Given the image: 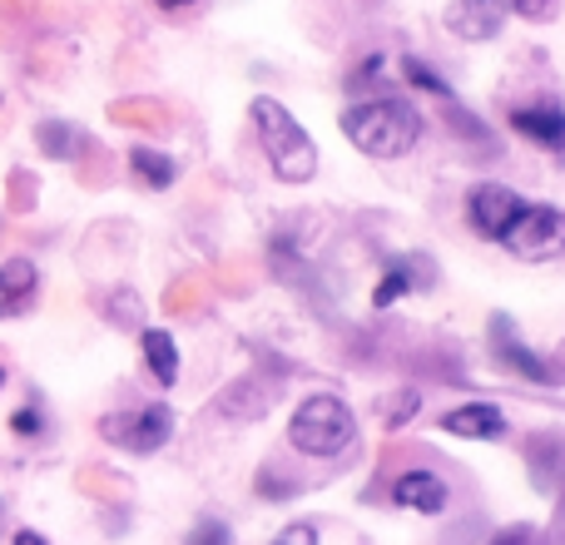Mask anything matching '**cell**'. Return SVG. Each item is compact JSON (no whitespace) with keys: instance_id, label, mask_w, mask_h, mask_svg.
<instances>
[{"instance_id":"obj_1","label":"cell","mask_w":565,"mask_h":545,"mask_svg":"<svg viewBox=\"0 0 565 545\" xmlns=\"http://www.w3.org/2000/svg\"><path fill=\"white\" fill-rule=\"evenodd\" d=\"M342 135L362 149L367 159H402L412 154L422 135V115L397 95H382V99H367V105H352L342 115Z\"/></svg>"},{"instance_id":"obj_2","label":"cell","mask_w":565,"mask_h":545,"mask_svg":"<svg viewBox=\"0 0 565 545\" xmlns=\"http://www.w3.org/2000/svg\"><path fill=\"white\" fill-rule=\"evenodd\" d=\"M248 115H254V129H258V145H264V154H268V169H274L282 184H308V179L318 174V145H312L308 129H302L298 119L268 95H258L254 105H248Z\"/></svg>"},{"instance_id":"obj_3","label":"cell","mask_w":565,"mask_h":545,"mask_svg":"<svg viewBox=\"0 0 565 545\" xmlns=\"http://www.w3.org/2000/svg\"><path fill=\"white\" fill-rule=\"evenodd\" d=\"M352 437H358V417H352L348 402L328 397V392L298 402V412L288 421V441L302 457H338V451L352 447Z\"/></svg>"},{"instance_id":"obj_4","label":"cell","mask_w":565,"mask_h":545,"mask_svg":"<svg viewBox=\"0 0 565 545\" xmlns=\"http://www.w3.org/2000/svg\"><path fill=\"white\" fill-rule=\"evenodd\" d=\"M501 244H507L516 258H526V264L556 258V254H565V214L551 204H521V214L511 218Z\"/></svg>"},{"instance_id":"obj_5","label":"cell","mask_w":565,"mask_h":545,"mask_svg":"<svg viewBox=\"0 0 565 545\" xmlns=\"http://www.w3.org/2000/svg\"><path fill=\"white\" fill-rule=\"evenodd\" d=\"M169 431H174V412L159 407V402L139 412H109V417H99V437L119 451H135V457L159 451L169 441Z\"/></svg>"},{"instance_id":"obj_6","label":"cell","mask_w":565,"mask_h":545,"mask_svg":"<svg viewBox=\"0 0 565 545\" xmlns=\"http://www.w3.org/2000/svg\"><path fill=\"white\" fill-rule=\"evenodd\" d=\"M467 214H471V224H477L481 234L501 244V234L511 228V218L521 214V194H516V189H507V184H477V189H471Z\"/></svg>"},{"instance_id":"obj_7","label":"cell","mask_w":565,"mask_h":545,"mask_svg":"<svg viewBox=\"0 0 565 545\" xmlns=\"http://www.w3.org/2000/svg\"><path fill=\"white\" fill-rule=\"evenodd\" d=\"M511 15V0H457L447 10V25L457 30L461 40H491Z\"/></svg>"},{"instance_id":"obj_8","label":"cell","mask_w":565,"mask_h":545,"mask_svg":"<svg viewBox=\"0 0 565 545\" xmlns=\"http://www.w3.org/2000/svg\"><path fill=\"white\" fill-rule=\"evenodd\" d=\"M491 342H497L501 362H507L511 372H521V377H531V382H556V372L546 367V357H541V352H531L526 342H516V328H511L507 318L491 322Z\"/></svg>"},{"instance_id":"obj_9","label":"cell","mask_w":565,"mask_h":545,"mask_svg":"<svg viewBox=\"0 0 565 545\" xmlns=\"http://www.w3.org/2000/svg\"><path fill=\"white\" fill-rule=\"evenodd\" d=\"M40 288V272L30 258H6L0 264V318H20V312L35 302Z\"/></svg>"},{"instance_id":"obj_10","label":"cell","mask_w":565,"mask_h":545,"mask_svg":"<svg viewBox=\"0 0 565 545\" xmlns=\"http://www.w3.org/2000/svg\"><path fill=\"white\" fill-rule=\"evenodd\" d=\"M441 427H447L451 437H467V441H497L501 431H507V417H501V407H491V402H467V407L447 412Z\"/></svg>"},{"instance_id":"obj_11","label":"cell","mask_w":565,"mask_h":545,"mask_svg":"<svg viewBox=\"0 0 565 545\" xmlns=\"http://www.w3.org/2000/svg\"><path fill=\"white\" fill-rule=\"evenodd\" d=\"M392 501L402 511H422V516H437L447 511V487H441L431 471H402L397 487H392Z\"/></svg>"},{"instance_id":"obj_12","label":"cell","mask_w":565,"mask_h":545,"mask_svg":"<svg viewBox=\"0 0 565 545\" xmlns=\"http://www.w3.org/2000/svg\"><path fill=\"white\" fill-rule=\"evenodd\" d=\"M511 125H516L521 135L541 139V145L565 149V109H556V105H526L511 115Z\"/></svg>"},{"instance_id":"obj_13","label":"cell","mask_w":565,"mask_h":545,"mask_svg":"<svg viewBox=\"0 0 565 545\" xmlns=\"http://www.w3.org/2000/svg\"><path fill=\"white\" fill-rule=\"evenodd\" d=\"M139 348H145V362H149V372H154L159 387H174V382H179V348H174V338H169L164 328H149L145 338H139Z\"/></svg>"},{"instance_id":"obj_14","label":"cell","mask_w":565,"mask_h":545,"mask_svg":"<svg viewBox=\"0 0 565 545\" xmlns=\"http://www.w3.org/2000/svg\"><path fill=\"white\" fill-rule=\"evenodd\" d=\"M422 282L427 278H417V258H392L387 272H382V282H377V292H372V308H392L402 292L422 288Z\"/></svg>"},{"instance_id":"obj_15","label":"cell","mask_w":565,"mask_h":545,"mask_svg":"<svg viewBox=\"0 0 565 545\" xmlns=\"http://www.w3.org/2000/svg\"><path fill=\"white\" fill-rule=\"evenodd\" d=\"M35 145H40V154H50V159H75L85 135H79L75 125H65V119H45V125L35 129Z\"/></svg>"},{"instance_id":"obj_16","label":"cell","mask_w":565,"mask_h":545,"mask_svg":"<svg viewBox=\"0 0 565 545\" xmlns=\"http://www.w3.org/2000/svg\"><path fill=\"white\" fill-rule=\"evenodd\" d=\"M129 169H135V179H145L149 189H169L179 174L174 159L159 154V149H135V154H129Z\"/></svg>"},{"instance_id":"obj_17","label":"cell","mask_w":565,"mask_h":545,"mask_svg":"<svg viewBox=\"0 0 565 545\" xmlns=\"http://www.w3.org/2000/svg\"><path fill=\"white\" fill-rule=\"evenodd\" d=\"M184 545H234V531H228L218 516H204L194 531H189Z\"/></svg>"},{"instance_id":"obj_18","label":"cell","mask_w":565,"mask_h":545,"mask_svg":"<svg viewBox=\"0 0 565 545\" xmlns=\"http://www.w3.org/2000/svg\"><path fill=\"white\" fill-rule=\"evenodd\" d=\"M10 431H15V437H40V431H45V412H40V402H25V407H15V417H10Z\"/></svg>"},{"instance_id":"obj_19","label":"cell","mask_w":565,"mask_h":545,"mask_svg":"<svg viewBox=\"0 0 565 545\" xmlns=\"http://www.w3.org/2000/svg\"><path fill=\"white\" fill-rule=\"evenodd\" d=\"M407 79H412V85H417V89H427V95H441V99L451 95V89H447V79H441L431 65H422V60H407Z\"/></svg>"},{"instance_id":"obj_20","label":"cell","mask_w":565,"mask_h":545,"mask_svg":"<svg viewBox=\"0 0 565 545\" xmlns=\"http://www.w3.org/2000/svg\"><path fill=\"white\" fill-rule=\"evenodd\" d=\"M30 204H35V179H30L25 169H15V174H10V209H15V214H25Z\"/></svg>"},{"instance_id":"obj_21","label":"cell","mask_w":565,"mask_h":545,"mask_svg":"<svg viewBox=\"0 0 565 545\" xmlns=\"http://www.w3.org/2000/svg\"><path fill=\"white\" fill-rule=\"evenodd\" d=\"M274 545H318V531L302 526V521H292V526H282L274 536Z\"/></svg>"},{"instance_id":"obj_22","label":"cell","mask_w":565,"mask_h":545,"mask_svg":"<svg viewBox=\"0 0 565 545\" xmlns=\"http://www.w3.org/2000/svg\"><path fill=\"white\" fill-rule=\"evenodd\" d=\"M511 10L526 20H551L556 15V0H511Z\"/></svg>"},{"instance_id":"obj_23","label":"cell","mask_w":565,"mask_h":545,"mask_svg":"<svg viewBox=\"0 0 565 545\" xmlns=\"http://www.w3.org/2000/svg\"><path fill=\"white\" fill-rule=\"evenodd\" d=\"M487 545H536V531H531V526H511V531H501V536L487 541Z\"/></svg>"},{"instance_id":"obj_24","label":"cell","mask_w":565,"mask_h":545,"mask_svg":"<svg viewBox=\"0 0 565 545\" xmlns=\"http://www.w3.org/2000/svg\"><path fill=\"white\" fill-rule=\"evenodd\" d=\"M412 412H417V392H407V397L397 402V412H392V421H407Z\"/></svg>"},{"instance_id":"obj_25","label":"cell","mask_w":565,"mask_h":545,"mask_svg":"<svg viewBox=\"0 0 565 545\" xmlns=\"http://www.w3.org/2000/svg\"><path fill=\"white\" fill-rule=\"evenodd\" d=\"M10 545H50L45 536H40V531H15V541Z\"/></svg>"},{"instance_id":"obj_26","label":"cell","mask_w":565,"mask_h":545,"mask_svg":"<svg viewBox=\"0 0 565 545\" xmlns=\"http://www.w3.org/2000/svg\"><path fill=\"white\" fill-rule=\"evenodd\" d=\"M258 487H264L268 496H288V491H292V487H282V481H274V477H258Z\"/></svg>"},{"instance_id":"obj_27","label":"cell","mask_w":565,"mask_h":545,"mask_svg":"<svg viewBox=\"0 0 565 545\" xmlns=\"http://www.w3.org/2000/svg\"><path fill=\"white\" fill-rule=\"evenodd\" d=\"M154 6H164V10H184V6H194V0H154Z\"/></svg>"},{"instance_id":"obj_28","label":"cell","mask_w":565,"mask_h":545,"mask_svg":"<svg viewBox=\"0 0 565 545\" xmlns=\"http://www.w3.org/2000/svg\"><path fill=\"white\" fill-rule=\"evenodd\" d=\"M0 382H6V372H0Z\"/></svg>"}]
</instances>
